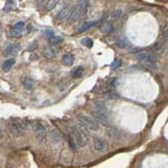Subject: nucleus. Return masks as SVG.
<instances>
[{"mask_svg": "<svg viewBox=\"0 0 168 168\" xmlns=\"http://www.w3.org/2000/svg\"><path fill=\"white\" fill-rule=\"evenodd\" d=\"M88 2H89L88 0H78L76 5L73 7L72 12H71L70 17H69L68 19L70 24H73V23L77 22L81 17L85 16L88 9V5H89Z\"/></svg>", "mask_w": 168, "mask_h": 168, "instance_id": "1", "label": "nucleus"}, {"mask_svg": "<svg viewBox=\"0 0 168 168\" xmlns=\"http://www.w3.org/2000/svg\"><path fill=\"white\" fill-rule=\"evenodd\" d=\"M70 133L72 134V136L74 137L75 141H76L78 148H83L87 144L88 138L86 133L84 132V130L81 127L77 125H73L70 128Z\"/></svg>", "mask_w": 168, "mask_h": 168, "instance_id": "2", "label": "nucleus"}, {"mask_svg": "<svg viewBox=\"0 0 168 168\" xmlns=\"http://www.w3.org/2000/svg\"><path fill=\"white\" fill-rule=\"evenodd\" d=\"M7 127L10 134L12 136H15V137H21V136H23L25 134V130H26L25 123L18 119L9 120L7 123Z\"/></svg>", "mask_w": 168, "mask_h": 168, "instance_id": "3", "label": "nucleus"}, {"mask_svg": "<svg viewBox=\"0 0 168 168\" xmlns=\"http://www.w3.org/2000/svg\"><path fill=\"white\" fill-rule=\"evenodd\" d=\"M78 121L83 127H85L88 130L96 131L99 129V127H100V123L93 117H89V115H79Z\"/></svg>", "mask_w": 168, "mask_h": 168, "instance_id": "4", "label": "nucleus"}, {"mask_svg": "<svg viewBox=\"0 0 168 168\" xmlns=\"http://www.w3.org/2000/svg\"><path fill=\"white\" fill-rule=\"evenodd\" d=\"M135 58L140 62H143L144 64L148 65V67H152V68H156L155 66V62H156V57L153 54L150 53H139L135 56Z\"/></svg>", "mask_w": 168, "mask_h": 168, "instance_id": "5", "label": "nucleus"}, {"mask_svg": "<svg viewBox=\"0 0 168 168\" xmlns=\"http://www.w3.org/2000/svg\"><path fill=\"white\" fill-rule=\"evenodd\" d=\"M33 130H34V135L37 141L43 142L47 137V130H46L45 126L42 123H35Z\"/></svg>", "mask_w": 168, "mask_h": 168, "instance_id": "6", "label": "nucleus"}, {"mask_svg": "<svg viewBox=\"0 0 168 168\" xmlns=\"http://www.w3.org/2000/svg\"><path fill=\"white\" fill-rule=\"evenodd\" d=\"M58 51H59V49H58L56 45H50V47L46 48V49L44 50L43 55L48 59H52V58H55V57L57 56Z\"/></svg>", "mask_w": 168, "mask_h": 168, "instance_id": "7", "label": "nucleus"}, {"mask_svg": "<svg viewBox=\"0 0 168 168\" xmlns=\"http://www.w3.org/2000/svg\"><path fill=\"white\" fill-rule=\"evenodd\" d=\"M106 149V141L100 137H96L93 140V150L96 152H103Z\"/></svg>", "mask_w": 168, "mask_h": 168, "instance_id": "8", "label": "nucleus"}, {"mask_svg": "<svg viewBox=\"0 0 168 168\" xmlns=\"http://www.w3.org/2000/svg\"><path fill=\"white\" fill-rule=\"evenodd\" d=\"M19 50H20V45H19L18 43H10V45H8L7 47L4 49L3 54L5 56H12V55H15L16 53H18Z\"/></svg>", "mask_w": 168, "mask_h": 168, "instance_id": "9", "label": "nucleus"}, {"mask_svg": "<svg viewBox=\"0 0 168 168\" xmlns=\"http://www.w3.org/2000/svg\"><path fill=\"white\" fill-rule=\"evenodd\" d=\"M92 117L94 118V119L96 120V121L99 122V123H102L103 125H106V126H109V122H108V119H107V117H105V115H101V113H99L98 112H91Z\"/></svg>", "mask_w": 168, "mask_h": 168, "instance_id": "10", "label": "nucleus"}, {"mask_svg": "<svg viewBox=\"0 0 168 168\" xmlns=\"http://www.w3.org/2000/svg\"><path fill=\"white\" fill-rule=\"evenodd\" d=\"M71 12H72V9H71L70 7H64L62 8L61 10H60L59 12H58L57 14V19L58 20H66V19H69V17H70Z\"/></svg>", "mask_w": 168, "mask_h": 168, "instance_id": "11", "label": "nucleus"}, {"mask_svg": "<svg viewBox=\"0 0 168 168\" xmlns=\"http://www.w3.org/2000/svg\"><path fill=\"white\" fill-rule=\"evenodd\" d=\"M96 24H98V22H96V21H89V22H85L82 26L79 27V29L77 30V33H82V32H84V31L90 29L91 27H93L94 25H96Z\"/></svg>", "mask_w": 168, "mask_h": 168, "instance_id": "12", "label": "nucleus"}, {"mask_svg": "<svg viewBox=\"0 0 168 168\" xmlns=\"http://www.w3.org/2000/svg\"><path fill=\"white\" fill-rule=\"evenodd\" d=\"M61 63L66 66H71L74 63V56L72 54H66L61 58Z\"/></svg>", "mask_w": 168, "mask_h": 168, "instance_id": "13", "label": "nucleus"}, {"mask_svg": "<svg viewBox=\"0 0 168 168\" xmlns=\"http://www.w3.org/2000/svg\"><path fill=\"white\" fill-rule=\"evenodd\" d=\"M104 97L107 98V99L112 100V99H117L119 96H118V94H117V92L115 91V90L110 89V90H108V91L105 92V93H104Z\"/></svg>", "mask_w": 168, "mask_h": 168, "instance_id": "14", "label": "nucleus"}, {"mask_svg": "<svg viewBox=\"0 0 168 168\" xmlns=\"http://www.w3.org/2000/svg\"><path fill=\"white\" fill-rule=\"evenodd\" d=\"M60 135L57 132V130H51L50 132V140H51L53 143H58L60 141Z\"/></svg>", "mask_w": 168, "mask_h": 168, "instance_id": "15", "label": "nucleus"}, {"mask_svg": "<svg viewBox=\"0 0 168 168\" xmlns=\"http://www.w3.org/2000/svg\"><path fill=\"white\" fill-rule=\"evenodd\" d=\"M112 30H113V26L110 22H105L104 24L101 26V31H102L104 34H109Z\"/></svg>", "mask_w": 168, "mask_h": 168, "instance_id": "16", "label": "nucleus"}, {"mask_svg": "<svg viewBox=\"0 0 168 168\" xmlns=\"http://www.w3.org/2000/svg\"><path fill=\"white\" fill-rule=\"evenodd\" d=\"M15 64V59H8L2 65V69H3L4 72H7V71L10 70V68L12 67V65Z\"/></svg>", "mask_w": 168, "mask_h": 168, "instance_id": "17", "label": "nucleus"}, {"mask_svg": "<svg viewBox=\"0 0 168 168\" xmlns=\"http://www.w3.org/2000/svg\"><path fill=\"white\" fill-rule=\"evenodd\" d=\"M66 138H68V142H69V146H70V148L72 149L73 151H76L77 148H78V146H77L76 141H75L74 137L72 136V134L69 133L68 136H66Z\"/></svg>", "mask_w": 168, "mask_h": 168, "instance_id": "18", "label": "nucleus"}, {"mask_svg": "<svg viewBox=\"0 0 168 168\" xmlns=\"http://www.w3.org/2000/svg\"><path fill=\"white\" fill-rule=\"evenodd\" d=\"M83 74V67L79 66L77 67V68H75L74 70L72 71V76L74 77V79H79V77H81Z\"/></svg>", "mask_w": 168, "mask_h": 168, "instance_id": "19", "label": "nucleus"}, {"mask_svg": "<svg viewBox=\"0 0 168 168\" xmlns=\"http://www.w3.org/2000/svg\"><path fill=\"white\" fill-rule=\"evenodd\" d=\"M58 2H59V0H49L48 3H47V5H46V10H47V12L52 10L56 5H57Z\"/></svg>", "mask_w": 168, "mask_h": 168, "instance_id": "20", "label": "nucleus"}, {"mask_svg": "<svg viewBox=\"0 0 168 168\" xmlns=\"http://www.w3.org/2000/svg\"><path fill=\"white\" fill-rule=\"evenodd\" d=\"M23 32H24V28H22V29L12 28V31H10V35H12V37H19L23 34Z\"/></svg>", "mask_w": 168, "mask_h": 168, "instance_id": "21", "label": "nucleus"}, {"mask_svg": "<svg viewBox=\"0 0 168 168\" xmlns=\"http://www.w3.org/2000/svg\"><path fill=\"white\" fill-rule=\"evenodd\" d=\"M81 43H82L83 45H85V47L89 48V49L93 47V41H92L91 38H88V37H85V38L81 39Z\"/></svg>", "mask_w": 168, "mask_h": 168, "instance_id": "22", "label": "nucleus"}, {"mask_svg": "<svg viewBox=\"0 0 168 168\" xmlns=\"http://www.w3.org/2000/svg\"><path fill=\"white\" fill-rule=\"evenodd\" d=\"M49 41H50V43H52L53 45H58L59 43H61L62 38L60 36H57V35H54V36L50 37Z\"/></svg>", "mask_w": 168, "mask_h": 168, "instance_id": "23", "label": "nucleus"}, {"mask_svg": "<svg viewBox=\"0 0 168 168\" xmlns=\"http://www.w3.org/2000/svg\"><path fill=\"white\" fill-rule=\"evenodd\" d=\"M23 86H24V88L26 90H31L33 88V81H31L30 79H24V81H23Z\"/></svg>", "mask_w": 168, "mask_h": 168, "instance_id": "24", "label": "nucleus"}, {"mask_svg": "<svg viewBox=\"0 0 168 168\" xmlns=\"http://www.w3.org/2000/svg\"><path fill=\"white\" fill-rule=\"evenodd\" d=\"M121 59H115L114 61H113V63L111 64V69H113V70H115V69H117L118 67L121 66Z\"/></svg>", "mask_w": 168, "mask_h": 168, "instance_id": "25", "label": "nucleus"}, {"mask_svg": "<svg viewBox=\"0 0 168 168\" xmlns=\"http://www.w3.org/2000/svg\"><path fill=\"white\" fill-rule=\"evenodd\" d=\"M116 45L121 49H123V48L127 47V41H126L125 38H121L116 41Z\"/></svg>", "mask_w": 168, "mask_h": 168, "instance_id": "26", "label": "nucleus"}, {"mask_svg": "<svg viewBox=\"0 0 168 168\" xmlns=\"http://www.w3.org/2000/svg\"><path fill=\"white\" fill-rule=\"evenodd\" d=\"M37 43L35 40H33L32 43H29V45H28V48H27V50H28V51H30V52H32V51H34V50L37 49Z\"/></svg>", "mask_w": 168, "mask_h": 168, "instance_id": "27", "label": "nucleus"}, {"mask_svg": "<svg viewBox=\"0 0 168 168\" xmlns=\"http://www.w3.org/2000/svg\"><path fill=\"white\" fill-rule=\"evenodd\" d=\"M162 39H163V41H164V43H166V41H168V28L164 29V31H163Z\"/></svg>", "mask_w": 168, "mask_h": 168, "instance_id": "28", "label": "nucleus"}, {"mask_svg": "<svg viewBox=\"0 0 168 168\" xmlns=\"http://www.w3.org/2000/svg\"><path fill=\"white\" fill-rule=\"evenodd\" d=\"M24 27H25V23L24 22H18V23H16V24H15L14 28L22 29V28H24Z\"/></svg>", "mask_w": 168, "mask_h": 168, "instance_id": "29", "label": "nucleus"}, {"mask_svg": "<svg viewBox=\"0 0 168 168\" xmlns=\"http://www.w3.org/2000/svg\"><path fill=\"white\" fill-rule=\"evenodd\" d=\"M45 34L47 35L48 37H52V36H54V32H53V30H50V29H48V30H46L45 31Z\"/></svg>", "mask_w": 168, "mask_h": 168, "instance_id": "30", "label": "nucleus"}, {"mask_svg": "<svg viewBox=\"0 0 168 168\" xmlns=\"http://www.w3.org/2000/svg\"><path fill=\"white\" fill-rule=\"evenodd\" d=\"M44 1H45V0H37V4H41V3H43Z\"/></svg>", "mask_w": 168, "mask_h": 168, "instance_id": "31", "label": "nucleus"}]
</instances>
